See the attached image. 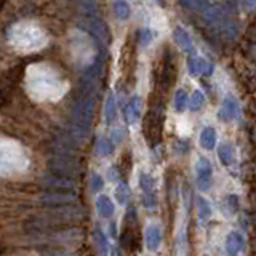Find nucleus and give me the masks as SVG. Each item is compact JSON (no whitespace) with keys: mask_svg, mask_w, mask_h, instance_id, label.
Masks as SVG:
<instances>
[{"mask_svg":"<svg viewBox=\"0 0 256 256\" xmlns=\"http://www.w3.org/2000/svg\"><path fill=\"white\" fill-rule=\"evenodd\" d=\"M40 202L47 207L56 208V207H63V205H72V203L77 202V195L74 192L48 191L40 195Z\"/></svg>","mask_w":256,"mask_h":256,"instance_id":"nucleus-7","label":"nucleus"},{"mask_svg":"<svg viewBox=\"0 0 256 256\" xmlns=\"http://www.w3.org/2000/svg\"><path fill=\"white\" fill-rule=\"evenodd\" d=\"M134 55H136V48H134V42L131 37H128L125 47L122 50V72L128 79L133 72L134 67Z\"/></svg>","mask_w":256,"mask_h":256,"instance_id":"nucleus-10","label":"nucleus"},{"mask_svg":"<svg viewBox=\"0 0 256 256\" xmlns=\"http://www.w3.org/2000/svg\"><path fill=\"white\" fill-rule=\"evenodd\" d=\"M125 116L128 124H134L139 119V100L138 98H133V100L128 103V106L125 109Z\"/></svg>","mask_w":256,"mask_h":256,"instance_id":"nucleus-16","label":"nucleus"},{"mask_svg":"<svg viewBox=\"0 0 256 256\" xmlns=\"http://www.w3.org/2000/svg\"><path fill=\"white\" fill-rule=\"evenodd\" d=\"M197 213H199V220L202 223H207L210 220V216H212V207H210L207 199L203 197L197 199Z\"/></svg>","mask_w":256,"mask_h":256,"instance_id":"nucleus-17","label":"nucleus"},{"mask_svg":"<svg viewBox=\"0 0 256 256\" xmlns=\"http://www.w3.org/2000/svg\"><path fill=\"white\" fill-rule=\"evenodd\" d=\"M40 184L48 191H59V192H74L77 189V184H75L74 179L55 175V173H48V175L42 176Z\"/></svg>","mask_w":256,"mask_h":256,"instance_id":"nucleus-5","label":"nucleus"},{"mask_svg":"<svg viewBox=\"0 0 256 256\" xmlns=\"http://www.w3.org/2000/svg\"><path fill=\"white\" fill-rule=\"evenodd\" d=\"M245 248V239L237 231H232L226 237V252L229 256H237Z\"/></svg>","mask_w":256,"mask_h":256,"instance_id":"nucleus-13","label":"nucleus"},{"mask_svg":"<svg viewBox=\"0 0 256 256\" xmlns=\"http://www.w3.org/2000/svg\"><path fill=\"white\" fill-rule=\"evenodd\" d=\"M195 171H197V186L200 191H208L212 186V165L207 159L200 157L197 165H195Z\"/></svg>","mask_w":256,"mask_h":256,"instance_id":"nucleus-9","label":"nucleus"},{"mask_svg":"<svg viewBox=\"0 0 256 256\" xmlns=\"http://www.w3.org/2000/svg\"><path fill=\"white\" fill-rule=\"evenodd\" d=\"M108 175H109V179H111V181H116V179L119 178V176H117V170H116V168H109Z\"/></svg>","mask_w":256,"mask_h":256,"instance_id":"nucleus-26","label":"nucleus"},{"mask_svg":"<svg viewBox=\"0 0 256 256\" xmlns=\"http://www.w3.org/2000/svg\"><path fill=\"white\" fill-rule=\"evenodd\" d=\"M104 116H106V122L111 124L112 120L116 119V100L114 96L109 95L108 101H106V109H104Z\"/></svg>","mask_w":256,"mask_h":256,"instance_id":"nucleus-22","label":"nucleus"},{"mask_svg":"<svg viewBox=\"0 0 256 256\" xmlns=\"http://www.w3.org/2000/svg\"><path fill=\"white\" fill-rule=\"evenodd\" d=\"M224 203H226V207H228L231 215H234V213L239 212V197H237V195H234V194L228 195V197L224 199Z\"/></svg>","mask_w":256,"mask_h":256,"instance_id":"nucleus-23","label":"nucleus"},{"mask_svg":"<svg viewBox=\"0 0 256 256\" xmlns=\"http://www.w3.org/2000/svg\"><path fill=\"white\" fill-rule=\"evenodd\" d=\"M136 213L134 208H130L125 216V228L122 232V247L128 256H134L139 252V236H138V228H136Z\"/></svg>","mask_w":256,"mask_h":256,"instance_id":"nucleus-3","label":"nucleus"},{"mask_svg":"<svg viewBox=\"0 0 256 256\" xmlns=\"http://www.w3.org/2000/svg\"><path fill=\"white\" fill-rule=\"evenodd\" d=\"M111 256H124V255H122V252L119 250V248H112V253H111Z\"/></svg>","mask_w":256,"mask_h":256,"instance_id":"nucleus-27","label":"nucleus"},{"mask_svg":"<svg viewBox=\"0 0 256 256\" xmlns=\"http://www.w3.org/2000/svg\"><path fill=\"white\" fill-rule=\"evenodd\" d=\"M48 168L55 175L71 178V179L80 175L82 171L80 162L74 155H63V154H56L55 157H51L48 162Z\"/></svg>","mask_w":256,"mask_h":256,"instance_id":"nucleus-4","label":"nucleus"},{"mask_svg":"<svg viewBox=\"0 0 256 256\" xmlns=\"http://www.w3.org/2000/svg\"><path fill=\"white\" fill-rule=\"evenodd\" d=\"M200 142L202 146L205 149H213L215 147V142H216V134L213 128H205L200 136Z\"/></svg>","mask_w":256,"mask_h":256,"instance_id":"nucleus-20","label":"nucleus"},{"mask_svg":"<svg viewBox=\"0 0 256 256\" xmlns=\"http://www.w3.org/2000/svg\"><path fill=\"white\" fill-rule=\"evenodd\" d=\"M103 186H104L103 178L98 175V173H93L92 178H90V187H92V191L93 192H100L103 189Z\"/></svg>","mask_w":256,"mask_h":256,"instance_id":"nucleus-24","label":"nucleus"},{"mask_svg":"<svg viewBox=\"0 0 256 256\" xmlns=\"http://www.w3.org/2000/svg\"><path fill=\"white\" fill-rule=\"evenodd\" d=\"M27 85L32 95L40 100H53L63 95L64 84L58 72L51 69V66L37 64L27 71Z\"/></svg>","mask_w":256,"mask_h":256,"instance_id":"nucleus-1","label":"nucleus"},{"mask_svg":"<svg viewBox=\"0 0 256 256\" xmlns=\"http://www.w3.org/2000/svg\"><path fill=\"white\" fill-rule=\"evenodd\" d=\"M160 117L155 114V112H149L146 120H144V131H146V138L147 141H150L152 144H155L159 141L160 136Z\"/></svg>","mask_w":256,"mask_h":256,"instance_id":"nucleus-11","label":"nucleus"},{"mask_svg":"<svg viewBox=\"0 0 256 256\" xmlns=\"http://www.w3.org/2000/svg\"><path fill=\"white\" fill-rule=\"evenodd\" d=\"M98 154L106 157V155H111L112 152H114V141H112L111 138H101L100 141H98Z\"/></svg>","mask_w":256,"mask_h":256,"instance_id":"nucleus-19","label":"nucleus"},{"mask_svg":"<svg viewBox=\"0 0 256 256\" xmlns=\"http://www.w3.org/2000/svg\"><path fill=\"white\" fill-rule=\"evenodd\" d=\"M144 242L149 252H157L162 244V231L159 224H150L144 232Z\"/></svg>","mask_w":256,"mask_h":256,"instance_id":"nucleus-12","label":"nucleus"},{"mask_svg":"<svg viewBox=\"0 0 256 256\" xmlns=\"http://www.w3.org/2000/svg\"><path fill=\"white\" fill-rule=\"evenodd\" d=\"M139 187L142 192V205L147 210H154L159 203L155 192V179L149 173H141L139 175Z\"/></svg>","mask_w":256,"mask_h":256,"instance_id":"nucleus-6","label":"nucleus"},{"mask_svg":"<svg viewBox=\"0 0 256 256\" xmlns=\"http://www.w3.org/2000/svg\"><path fill=\"white\" fill-rule=\"evenodd\" d=\"M131 192L130 187H128L127 183H119V186L116 187V200L120 203V205H125V203L130 200Z\"/></svg>","mask_w":256,"mask_h":256,"instance_id":"nucleus-18","label":"nucleus"},{"mask_svg":"<svg viewBox=\"0 0 256 256\" xmlns=\"http://www.w3.org/2000/svg\"><path fill=\"white\" fill-rule=\"evenodd\" d=\"M96 210L100 216L103 218H111L116 212V207H114V202H112L108 195H100L96 200Z\"/></svg>","mask_w":256,"mask_h":256,"instance_id":"nucleus-15","label":"nucleus"},{"mask_svg":"<svg viewBox=\"0 0 256 256\" xmlns=\"http://www.w3.org/2000/svg\"><path fill=\"white\" fill-rule=\"evenodd\" d=\"M82 213H84L82 212V208H79L75 203H72V205H63V207L51 208L50 216L55 218L58 223H67V221L80 220Z\"/></svg>","mask_w":256,"mask_h":256,"instance_id":"nucleus-8","label":"nucleus"},{"mask_svg":"<svg viewBox=\"0 0 256 256\" xmlns=\"http://www.w3.org/2000/svg\"><path fill=\"white\" fill-rule=\"evenodd\" d=\"M116 13L122 19H125L128 16V6H127V3L125 2H116Z\"/></svg>","mask_w":256,"mask_h":256,"instance_id":"nucleus-25","label":"nucleus"},{"mask_svg":"<svg viewBox=\"0 0 256 256\" xmlns=\"http://www.w3.org/2000/svg\"><path fill=\"white\" fill-rule=\"evenodd\" d=\"M93 242H95V247H96V252L100 256H108L109 255V240L106 237V234L98 228L93 229Z\"/></svg>","mask_w":256,"mask_h":256,"instance_id":"nucleus-14","label":"nucleus"},{"mask_svg":"<svg viewBox=\"0 0 256 256\" xmlns=\"http://www.w3.org/2000/svg\"><path fill=\"white\" fill-rule=\"evenodd\" d=\"M8 40L19 50H37L47 42V34L34 22L21 21L8 29Z\"/></svg>","mask_w":256,"mask_h":256,"instance_id":"nucleus-2","label":"nucleus"},{"mask_svg":"<svg viewBox=\"0 0 256 256\" xmlns=\"http://www.w3.org/2000/svg\"><path fill=\"white\" fill-rule=\"evenodd\" d=\"M218 155H220V159L224 165H231L232 160H234V152H232V147L229 144H223L218 150Z\"/></svg>","mask_w":256,"mask_h":256,"instance_id":"nucleus-21","label":"nucleus"}]
</instances>
